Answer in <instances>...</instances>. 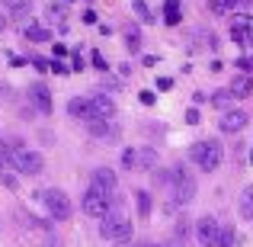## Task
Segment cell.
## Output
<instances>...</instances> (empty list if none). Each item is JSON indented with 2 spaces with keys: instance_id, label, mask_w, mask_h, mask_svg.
I'll use <instances>...</instances> for the list:
<instances>
[{
  "instance_id": "6da1fadb",
  "label": "cell",
  "mask_w": 253,
  "mask_h": 247,
  "mask_svg": "<svg viewBox=\"0 0 253 247\" xmlns=\"http://www.w3.org/2000/svg\"><path fill=\"white\" fill-rule=\"evenodd\" d=\"M189 157L196 161L199 170L211 173V170H218V167H221L224 151H221V145H218V142H196V145L189 148Z\"/></svg>"
},
{
  "instance_id": "7a4b0ae2",
  "label": "cell",
  "mask_w": 253,
  "mask_h": 247,
  "mask_svg": "<svg viewBox=\"0 0 253 247\" xmlns=\"http://www.w3.org/2000/svg\"><path fill=\"white\" fill-rule=\"evenodd\" d=\"M170 196H173V205H186L196 199V177H192L189 170H183V167H173L170 173Z\"/></svg>"
},
{
  "instance_id": "3957f363",
  "label": "cell",
  "mask_w": 253,
  "mask_h": 247,
  "mask_svg": "<svg viewBox=\"0 0 253 247\" xmlns=\"http://www.w3.org/2000/svg\"><path fill=\"white\" fill-rule=\"evenodd\" d=\"M99 235H103L106 241H112V244H125V241H131L135 228H131V222L125 215H106L103 225H99Z\"/></svg>"
},
{
  "instance_id": "277c9868",
  "label": "cell",
  "mask_w": 253,
  "mask_h": 247,
  "mask_svg": "<svg viewBox=\"0 0 253 247\" xmlns=\"http://www.w3.org/2000/svg\"><path fill=\"white\" fill-rule=\"evenodd\" d=\"M39 199H42V205L48 209V215L55 218V222H64V218H71V212H74L71 199L64 196L61 190H42V193H39Z\"/></svg>"
},
{
  "instance_id": "5b68a950",
  "label": "cell",
  "mask_w": 253,
  "mask_h": 247,
  "mask_svg": "<svg viewBox=\"0 0 253 247\" xmlns=\"http://www.w3.org/2000/svg\"><path fill=\"white\" fill-rule=\"evenodd\" d=\"M81 209L90 218H106L112 212V196H103V193H96V190H86V196L81 199Z\"/></svg>"
},
{
  "instance_id": "8992f818",
  "label": "cell",
  "mask_w": 253,
  "mask_h": 247,
  "mask_svg": "<svg viewBox=\"0 0 253 247\" xmlns=\"http://www.w3.org/2000/svg\"><path fill=\"white\" fill-rule=\"evenodd\" d=\"M196 238L202 247H218V238H221V225H218V218L211 215H202L196 222Z\"/></svg>"
},
{
  "instance_id": "52a82bcc",
  "label": "cell",
  "mask_w": 253,
  "mask_h": 247,
  "mask_svg": "<svg viewBox=\"0 0 253 247\" xmlns=\"http://www.w3.org/2000/svg\"><path fill=\"white\" fill-rule=\"evenodd\" d=\"M119 186V177L109 170V167H99V170H93V180H90V190L103 193V196H112Z\"/></svg>"
},
{
  "instance_id": "ba28073f",
  "label": "cell",
  "mask_w": 253,
  "mask_h": 247,
  "mask_svg": "<svg viewBox=\"0 0 253 247\" xmlns=\"http://www.w3.org/2000/svg\"><path fill=\"white\" fill-rule=\"evenodd\" d=\"M244 125H247V112L244 109H224L221 119H218V129H221L224 135H237Z\"/></svg>"
},
{
  "instance_id": "9c48e42d",
  "label": "cell",
  "mask_w": 253,
  "mask_h": 247,
  "mask_svg": "<svg viewBox=\"0 0 253 247\" xmlns=\"http://www.w3.org/2000/svg\"><path fill=\"white\" fill-rule=\"evenodd\" d=\"M90 109H93V119H112L116 116V103H112V97H106V93H93Z\"/></svg>"
},
{
  "instance_id": "30bf717a",
  "label": "cell",
  "mask_w": 253,
  "mask_h": 247,
  "mask_svg": "<svg viewBox=\"0 0 253 247\" xmlns=\"http://www.w3.org/2000/svg\"><path fill=\"white\" fill-rule=\"evenodd\" d=\"M29 99L36 103V109L42 112V116H48V112H51V93H48V87H45V84H32L29 87Z\"/></svg>"
},
{
  "instance_id": "8fae6325",
  "label": "cell",
  "mask_w": 253,
  "mask_h": 247,
  "mask_svg": "<svg viewBox=\"0 0 253 247\" xmlns=\"http://www.w3.org/2000/svg\"><path fill=\"white\" fill-rule=\"evenodd\" d=\"M68 112L74 119H81V122H93V109H90V99H81V97H74L68 103Z\"/></svg>"
},
{
  "instance_id": "7c38bea8",
  "label": "cell",
  "mask_w": 253,
  "mask_h": 247,
  "mask_svg": "<svg viewBox=\"0 0 253 247\" xmlns=\"http://www.w3.org/2000/svg\"><path fill=\"white\" fill-rule=\"evenodd\" d=\"M86 129H90V135H96V138H112V135H119V129L112 125V119H93V122H86Z\"/></svg>"
},
{
  "instance_id": "4fadbf2b",
  "label": "cell",
  "mask_w": 253,
  "mask_h": 247,
  "mask_svg": "<svg viewBox=\"0 0 253 247\" xmlns=\"http://www.w3.org/2000/svg\"><path fill=\"white\" fill-rule=\"evenodd\" d=\"M231 97H237V99H244V97H250L253 93V77L250 74H237L234 81H231Z\"/></svg>"
},
{
  "instance_id": "5bb4252c",
  "label": "cell",
  "mask_w": 253,
  "mask_h": 247,
  "mask_svg": "<svg viewBox=\"0 0 253 247\" xmlns=\"http://www.w3.org/2000/svg\"><path fill=\"white\" fill-rule=\"evenodd\" d=\"M237 212H241L244 218H253V183H250L247 190L241 193V202H237Z\"/></svg>"
},
{
  "instance_id": "9a60e30c",
  "label": "cell",
  "mask_w": 253,
  "mask_h": 247,
  "mask_svg": "<svg viewBox=\"0 0 253 247\" xmlns=\"http://www.w3.org/2000/svg\"><path fill=\"white\" fill-rule=\"evenodd\" d=\"M23 36L29 39V42H48V39H51V32L45 29V26H26V29H23Z\"/></svg>"
},
{
  "instance_id": "2e32d148",
  "label": "cell",
  "mask_w": 253,
  "mask_h": 247,
  "mask_svg": "<svg viewBox=\"0 0 253 247\" xmlns=\"http://www.w3.org/2000/svg\"><path fill=\"white\" fill-rule=\"evenodd\" d=\"M179 0H167V3H164V19H167V26H176L179 23Z\"/></svg>"
},
{
  "instance_id": "e0dca14e",
  "label": "cell",
  "mask_w": 253,
  "mask_h": 247,
  "mask_svg": "<svg viewBox=\"0 0 253 247\" xmlns=\"http://www.w3.org/2000/svg\"><path fill=\"white\" fill-rule=\"evenodd\" d=\"M154 164H157V151L154 148H141L138 151V167H141V170H151Z\"/></svg>"
},
{
  "instance_id": "ac0fdd59",
  "label": "cell",
  "mask_w": 253,
  "mask_h": 247,
  "mask_svg": "<svg viewBox=\"0 0 253 247\" xmlns=\"http://www.w3.org/2000/svg\"><path fill=\"white\" fill-rule=\"evenodd\" d=\"M135 196H138V215H141V218H148L151 215V196H148V193H135Z\"/></svg>"
},
{
  "instance_id": "d6986e66",
  "label": "cell",
  "mask_w": 253,
  "mask_h": 247,
  "mask_svg": "<svg viewBox=\"0 0 253 247\" xmlns=\"http://www.w3.org/2000/svg\"><path fill=\"white\" fill-rule=\"evenodd\" d=\"M125 45H128V51H138V49H141V32L128 29V32H125Z\"/></svg>"
},
{
  "instance_id": "ffe728a7",
  "label": "cell",
  "mask_w": 253,
  "mask_h": 247,
  "mask_svg": "<svg viewBox=\"0 0 253 247\" xmlns=\"http://www.w3.org/2000/svg\"><path fill=\"white\" fill-rule=\"evenodd\" d=\"M131 10L138 13V19H141V23H151V10H148V3H144V0H135V3H131Z\"/></svg>"
},
{
  "instance_id": "44dd1931",
  "label": "cell",
  "mask_w": 253,
  "mask_h": 247,
  "mask_svg": "<svg viewBox=\"0 0 253 247\" xmlns=\"http://www.w3.org/2000/svg\"><path fill=\"white\" fill-rule=\"evenodd\" d=\"M231 99H234V97H231V90H218V93H215V97H211V103H215V106H218V109H224V106H228V103H231Z\"/></svg>"
},
{
  "instance_id": "7402d4cb",
  "label": "cell",
  "mask_w": 253,
  "mask_h": 247,
  "mask_svg": "<svg viewBox=\"0 0 253 247\" xmlns=\"http://www.w3.org/2000/svg\"><path fill=\"white\" fill-rule=\"evenodd\" d=\"M0 3H3L6 10H13V13H26V6H29V0H0Z\"/></svg>"
},
{
  "instance_id": "603a6c76",
  "label": "cell",
  "mask_w": 253,
  "mask_h": 247,
  "mask_svg": "<svg viewBox=\"0 0 253 247\" xmlns=\"http://www.w3.org/2000/svg\"><path fill=\"white\" fill-rule=\"evenodd\" d=\"M122 167H128V170H131V167H138V151L125 148V151H122Z\"/></svg>"
},
{
  "instance_id": "cb8c5ba5",
  "label": "cell",
  "mask_w": 253,
  "mask_h": 247,
  "mask_svg": "<svg viewBox=\"0 0 253 247\" xmlns=\"http://www.w3.org/2000/svg\"><path fill=\"white\" fill-rule=\"evenodd\" d=\"M231 39H234L237 45H247V36H244V23H234V26H231Z\"/></svg>"
},
{
  "instance_id": "d4e9b609",
  "label": "cell",
  "mask_w": 253,
  "mask_h": 247,
  "mask_svg": "<svg viewBox=\"0 0 253 247\" xmlns=\"http://www.w3.org/2000/svg\"><path fill=\"white\" fill-rule=\"evenodd\" d=\"M244 36H247V45H253V16H244Z\"/></svg>"
},
{
  "instance_id": "484cf974",
  "label": "cell",
  "mask_w": 253,
  "mask_h": 247,
  "mask_svg": "<svg viewBox=\"0 0 253 247\" xmlns=\"http://www.w3.org/2000/svg\"><path fill=\"white\" fill-rule=\"evenodd\" d=\"M51 71H55V74H68L71 68H68V64L61 61V58H51Z\"/></svg>"
},
{
  "instance_id": "4316f807",
  "label": "cell",
  "mask_w": 253,
  "mask_h": 247,
  "mask_svg": "<svg viewBox=\"0 0 253 247\" xmlns=\"http://www.w3.org/2000/svg\"><path fill=\"white\" fill-rule=\"evenodd\" d=\"M186 122H189V125H199V109H196V106L186 112Z\"/></svg>"
},
{
  "instance_id": "83f0119b",
  "label": "cell",
  "mask_w": 253,
  "mask_h": 247,
  "mask_svg": "<svg viewBox=\"0 0 253 247\" xmlns=\"http://www.w3.org/2000/svg\"><path fill=\"white\" fill-rule=\"evenodd\" d=\"M32 64H36L39 71H51V61H45V58H32Z\"/></svg>"
},
{
  "instance_id": "f1b7e54d",
  "label": "cell",
  "mask_w": 253,
  "mask_h": 247,
  "mask_svg": "<svg viewBox=\"0 0 253 247\" xmlns=\"http://www.w3.org/2000/svg\"><path fill=\"white\" fill-rule=\"evenodd\" d=\"M93 64H96V68H99V71H106V58H103V55H99V51H93Z\"/></svg>"
},
{
  "instance_id": "f546056e",
  "label": "cell",
  "mask_w": 253,
  "mask_h": 247,
  "mask_svg": "<svg viewBox=\"0 0 253 247\" xmlns=\"http://www.w3.org/2000/svg\"><path fill=\"white\" fill-rule=\"evenodd\" d=\"M141 103L144 106H154V93H151V90H141Z\"/></svg>"
},
{
  "instance_id": "4dcf8cb0",
  "label": "cell",
  "mask_w": 253,
  "mask_h": 247,
  "mask_svg": "<svg viewBox=\"0 0 253 247\" xmlns=\"http://www.w3.org/2000/svg\"><path fill=\"white\" fill-rule=\"evenodd\" d=\"M71 71H84V58L74 55V61H71Z\"/></svg>"
},
{
  "instance_id": "1f68e13d",
  "label": "cell",
  "mask_w": 253,
  "mask_h": 247,
  "mask_svg": "<svg viewBox=\"0 0 253 247\" xmlns=\"http://www.w3.org/2000/svg\"><path fill=\"white\" fill-rule=\"evenodd\" d=\"M170 87H173L170 77H161V81H157V90H170Z\"/></svg>"
},
{
  "instance_id": "d6a6232c",
  "label": "cell",
  "mask_w": 253,
  "mask_h": 247,
  "mask_svg": "<svg viewBox=\"0 0 253 247\" xmlns=\"http://www.w3.org/2000/svg\"><path fill=\"white\" fill-rule=\"evenodd\" d=\"M84 23H90V26H93V23H96V13L86 10V13H84Z\"/></svg>"
},
{
  "instance_id": "836d02e7",
  "label": "cell",
  "mask_w": 253,
  "mask_h": 247,
  "mask_svg": "<svg viewBox=\"0 0 253 247\" xmlns=\"http://www.w3.org/2000/svg\"><path fill=\"white\" fill-rule=\"evenodd\" d=\"M3 26H6V19H3V16H0V32H3Z\"/></svg>"
},
{
  "instance_id": "e575fe53",
  "label": "cell",
  "mask_w": 253,
  "mask_h": 247,
  "mask_svg": "<svg viewBox=\"0 0 253 247\" xmlns=\"http://www.w3.org/2000/svg\"><path fill=\"white\" fill-rule=\"evenodd\" d=\"M224 3H228V6H231V3H237V0H224Z\"/></svg>"
},
{
  "instance_id": "d590c367",
  "label": "cell",
  "mask_w": 253,
  "mask_h": 247,
  "mask_svg": "<svg viewBox=\"0 0 253 247\" xmlns=\"http://www.w3.org/2000/svg\"><path fill=\"white\" fill-rule=\"evenodd\" d=\"M250 71H253V58H250Z\"/></svg>"
}]
</instances>
